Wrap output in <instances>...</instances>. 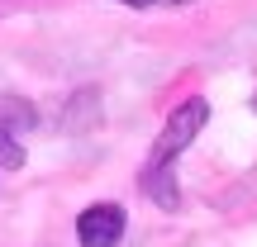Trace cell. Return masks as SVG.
<instances>
[{
  "label": "cell",
  "mask_w": 257,
  "mask_h": 247,
  "mask_svg": "<svg viewBox=\"0 0 257 247\" xmlns=\"http://www.w3.org/2000/svg\"><path fill=\"white\" fill-rule=\"evenodd\" d=\"M205 119H210V105H205L200 95L181 100L167 114V128H162L153 157H148V171H143V190L153 195L162 209H181V190H176V181H172V162H176V152H186V147L195 143V133L205 128Z\"/></svg>",
  "instance_id": "6da1fadb"
},
{
  "label": "cell",
  "mask_w": 257,
  "mask_h": 247,
  "mask_svg": "<svg viewBox=\"0 0 257 247\" xmlns=\"http://www.w3.org/2000/svg\"><path fill=\"white\" fill-rule=\"evenodd\" d=\"M76 238H81V247H114L124 238V209L119 204H91L76 219Z\"/></svg>",
  "instance_id": "7a4b0ae2"
},
{
  "label": "cell",
  "mask_w": 257,
  "mask_h": 247,
  "mask_svg": "<svg viewBox=\"0 0 257 247\" xmlns=\"http://www.w3.org/2000/svg\"><path fill=\"white\" fill-rule=\"evenodd\" d=\"M34 124H38V110L29 100H19V95H0V133L19 138V133H29Z\"/></svg>",
  "instance_id": "3957f363"
},
{
  "label": "cell",
  "mask_w": 257,
  "mask_h": 247,
  "mask_svg": "<svg viewBox=\"0 0 257 247\" xmlns=\"http://www.w3.org/2000/svg\"><path fill=\"white\" fill-rule=\"evenodd\" d=\"M0 166H24V147H19V138H10V133H0Z\"/></svg>",
  "instance_id": "277c9868"
},
{
  "label": "cell",
  "mask_w": 257,
  "mask_h": 247,
  "mask_svg": "<svg viewBox=\"0 0 257 247\" xmlns=\"http://www.w3.org/2000/svg\"><path fill=\"white\" fill-rule=\"evenodd\" d=\"M124 5H153V0H124Z\"/></svg>",
  "instance_id": "5b68a950"
}]
</instances>
